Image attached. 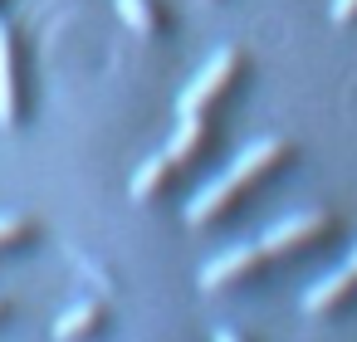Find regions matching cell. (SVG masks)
<instances>
[{"label": "cell", "mask_w": 357, "mask_h": 342, "mask_svg": "<svg viewBox=\"0 0 357 342\" xmlns=\"http://www.w3.org/2000/svg\"><path fill=\"white\" fill-rule=\"evenodd\" d=\"M289 152H294V147H289L284 137H264V142L245 147V152H240V157H235V162L211 181V186H201V191L191 196V205H186V225H196V230H201V225H211V220H215V215H220L240 191H250V186H255L259 176H269L274 166H284V162H289Z\"/></svg>", "instance_id": "cell-1"}, {"label": "cell", "mask_w": 357, "mask_h": 342, "mask_svg": "<svg viewBox=\"0 0 357 342\" xmlns=\"http://www.w3.org/2000/svg\"><path fill=\"white\" fill-rule=\"evenodd\" d=\"M25 118V84H20V49H15V30L0 25V123L20 127Z\"/></svg>", "instance_id": "cell-4"}, {"label": "cell", "mask_w": 357, "mask_h": 342, "mask_svg": "<svg viewBox=\"0 0 357 342\" xmlns=\"http://www.w3.org/2000/svg\"><path fill=\"white\" fill-rule=\"evenodd\" d=\"M176 171H181V162H172L167 152L147 157V162H142V171L132 176V196H137V201H152V196H157V191H162V186L176 176Z\"/></svg>", "instance_id": "cell-9"}, {"label": "cell", "mask_w": 357, "mask_h": 342, "mask_svg": "<svg viewBox=\"0 0 357 342\" xmlns=\"http://www.w3.org/2000/svg\"><path fill=\"white\" fill-rule=\"evenodd\" d=\"M264 259H269V254H264V244H259V240H255V244H235V249L215 254V259L201 269V288H206V293H220L225 283H235V279L255 274Z\"/></svg>", "instance_id": "cell-5"}, {"label": "cell", "mask_w": 357, "mask_h": 342, "mask_svg": "<svg viewBox=\"0 0 357 342\" xmlns=\"http://www.w3.org/2000/svg\"><path fill=\"white\" fill-rule=\"evenodd\" d=\"M118 15H123V25L137 30V35H157V30L167 25V15L152 6V0H118Z\"/></svg>", "instance_id": "cell-10"}, {"label": "cell", "mask_w": 357, "mask_h": 342, "mask_svg": "<svg viewBox=\"0 0 357 342\" xmlns=\"http://www.w3.org/2000/svg\"><path fill=\"white\" fill-rule=\"evenodd\" d=\"M333 20L337 25H352L357 20V0H333Z\"/></svg>", "instance_id": "cell-12"}, {"label": "cell", "mask_w": 357, "mask_h": 342, "mask_svg": "<svg viewBox=\"0 0 357 342\" xmlns=\"http://www.w3.org/2000/svg\"><path fill=\"white\" fill-rule=\"evenodd\" d=\"M240 69H245V54H240V49H220V54L186 84V93H181V118H186V113H206V108L240 79Z\"/></svg>", "instance_id": "cell-2"}, {"label": "cell", "mask_w": 357, "mask_h": 342, "mask_svg": "<svg viewBox=\"0 0 357 342\" xmlns=\"http://www.w3.org/2000/svg\"><path fill=\"white\" fill-rule=\"evenodd\" d=\"M6 313H10V298H6V293H0V318H6Z\"/></svg>", "instance_id": "cell-14"}, {"label": "cell", "mask_w": 357, "mask_h": 342, "mask_svg": "<svg viewBox=\"0 0 357 342\" xmlns=\"http://www.w3.org/2000/svg\"><path fill=\"white\" fill-rule=\"evenodd\" d=\"M333 230V215L328 210H303V215H289V220H279L259 244H264V254L274 259V254H294V249H303V244H313V240H323Z\"/></svg>", "instance_id": "cell-3"}, {"label": "cell", "mask_w": 357, "mask_h": 342, "mask_svg": "<svg viewBox=\"0 0 357 342\" xmlns=\"http://www.w3.org/2000/svg\"><path fill=\"white\" fill-rule=\"evenodd\" d=\"M103 318H108V303L93 293V298H79L59 322H54V342H84V337H93L98 327H103Z\"/></svg>", "instance_id": "cell-7"}, {"label": "cell", "mask_w": 357, "mask_h": 342, "mask_svg": "<svg viewBox=\"0 0 357 342\" xmlns=\"http://www.w3.org/2000/svg\"><path fill=\"white\" fill-rule=\"evenodd\" d=\"M206 142H211V123H206V113H186V118H181V127H176V137H172L162 152H167L172 162H181V166H186L191 157H201V152H206Z\"/></svg>", "instance_id": "cell-8"}, {"label": "cell", "mask_w": 357, "mask_h": 342, "mask_svg": "<svg viewBox=\"0 0 357 342\" xmlns=\"http://www.w3.org/2000/svg\"><path fill=\"white\" fill-rule=\"evenodd\" d=\"M352 293H357V249H352V259H347L342 269H333L328 279H318V283L303 293V313H333V308H342Z\"/></svg>", "instance_id": "cell-6"}, {"label": "cell", "mask_w": 357, "mask_h": 342, "mask_svg": "<svg viewBox=\"0 0 357 342\" xmlns=\"http://www.w3.org/2000/svg\"><path fill=\"white\" fill-rule=\"evenodd\" d=\"M215 342H245L240 332H215Z\"/></svg>", "instance_id": "cell-13"}, {"label": "cell", "mask_w": 357, "mask_h": 342, "mask_svg": "<svg viewBox=\"0 0 357 342\" xmlns=\"http://www.w3.org/2000/svg\"><path fill=\"white\" fill-rule=\"evenodd\" d=\"M35 235H40V230H35L30 215H0V254H10V249L30 244Z\"/></svg>", "instance_id": "cell-11"}]
</instances>
